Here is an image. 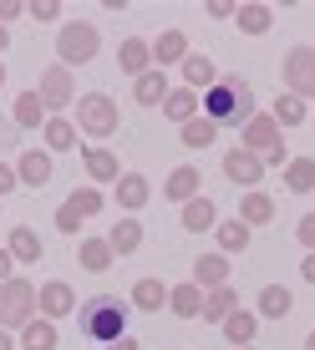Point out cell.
Masks as SVG:
<instances>
[{
	"label": "cell",
	"mask_w": 315,
	"mask_h": 350,
	"mask_svg": "<svg viewBox=\"0 0 315 350\" xmlns=\"http://www.w3.org/2000/svg\"><path fill=\"white\" fill-rule=\"evenodd\" d=\"M203 117L214 127H244L254 117V87L239 77H219L209 92H203Z\"/></svg>",
	"instance_id": "cell-1"
},
{
	"label": "cell",
	"mask_w": 315,
	"mask_h": 350,
	"mask_svg": "<svg viewBox=\"0 0 315 350\" xmlns=\"http://www.w3.org/2000/svg\"><path fill=\"white\" fill-rule=\"evenodd\" d=\"M77 330L97 345H112L127 335V305L117 295H92L87 305H77Z\"/></svg>",
	"instance_id": "cell-2"
},
{
	"label": "cell",
	"mask_w": 315,
	"mask_h": 350,
	"mask_svg": "<svg viewBox=\"0 0 315 350\" xmlns=\"http://www.w3.org/2000/svg\"><path fill=\"white\" fill-rule=\"evenodd\" d=\"M36 295H41V289L31 280H5L0 284V330H26L36 320V310H41Z\"/></svg>",
	"instance_id": "cell-3"
},
{
	"label": "cell",
	"mask_w": 315,
	"mask_h": 350,
	"mask_svg": "<svg viewBox=\"0 0 315 350\" xmlns=\"http://www.w3.org/2000/svg\"><path fill=\"white\" fill-rule=\"evenodd\" d=\"M102 51V36H97V26H87V21H66L62 31H56V56H62V66H87L92 56Z\"/></svg>",
	"instance_id": "cell-4"
},
{
	"label": "cell",
	"mask_w": 315,
	"mask_h": 350,
	"mask_svg": "<svg viewBox=\"0 0 315 350\" xmlns=\"http://www.w3.org/2000/svg\"><path fill=\"white\" fill-rule=\"evenodd\" d=\"M77 127L87 132V137H112V132L123 127V117H117V102H112L107 92L77 96Z\"/></svg>",
	"instance_id": "cell-5"
},
{
	"label": "cell",
	"mask_w": 315,
	"mask_h": 350,
	"mask_svg": "<svg viewBox=\"0 0 315 350\" xmlns=\"http://www.w3.org/2000/svg\"><path fill=\"white\" fill-rule=\"evenodd\" d=\"M280 71H285V92L290 96H300V102L315 96V46H290Z\"/></svg>",
	"instance_id": "cell-6"
},
{
	"label": "cell",
	"mask_w": 315,
	"mask_h": 350,
	"mask_svg": "<svg viewBox=\"0 0 315 350\" xmlns=\"http://www.w3.org/2000/svg\"><path fill=\"white\" fill-rule=\"evenodd\" d=\"M239 148H249L254 158H270L275 148H285V127L275 122L270 112H254L244 127H239Z\"/></svg>",
	"instance_id": "cell-7"
},
{
	"label": "cell",
	"mask_w": 315,
	"mask_h": 350,
	"mask_svg": "<svg viewBox=\"0 0 315 350\" xmlns=\"http://www.w3.org/2000/svg\"><path fill=\"white\" fill-rule=\"evenodd\" d=\"M224 178H229V183H239V188H260L264 163L254 158L249 148H229V152H224Z\"/></svg>",
	"instance_id": "cell-8"
},
{
	"label": "cell",
	"mask_w": 315,
	"mask_h": 350,
	"mask_svg": "<svg viewBox=\"0 0 315 350\" xmlns=\"http://www.w3.org/2000/svg\"><path fill=\"white\" fill-rule=\"evenodd\" d=\"M36 92H41V102L56 107V112L77 102V87H71V71H66V66H46V71H41V87H36Z\"/></svg>",
	"instance_id": "cell-9"
},
{
	"label": "cell",
	"mask_w": 315,
	"mask_h": 350,
	"mask_svg": "<svg viewBox=\"0 0 315 350\" xmlns=\"http://www.w3.org/2000/svg\"><path fill=\"white\" fill-rule=\"evenodd\" d=\"M36 305H41V315H46V320L77 315V295H71V284H66V280H51V284H41V295H36Z\"/></svg>",
	"instance_id": "cell-10"
},
{
	"label": "cell",
	"mask_w": 315,
	"mask_h": 350,
	"mask_svg": "<svg viewBox=\"0 0 315 350\" xmlns=\"http://www.w3.org/2000/svg\"><path fill=\"white\" fill-rule=\"evenodd\" d=\"M117 71H127L132 81H138L142 71H153V46L142 41V36H127V41L117 46Z\"/></svg>",
	"instance_id": "cell-11"
},
{
	"label": "cell",
	"mask_w": 315,
	"mask_h": 350,
	"mask_svg": "<svg viewBox=\"0 0 315 350\" xmlns=\"http://www.w3.org/2000/svg\"><path fill=\"white\" fill-rule=\"evenodd\" d=\"M199 188H203V173H199L193 163H178L173 173H168V183H163V198L188 203V198H199Z\"/></svg>",
	"instance_id": "cell-12"
},
{
	"label": "cell",
	"mask_w": 315,
	"mask_h": 350,
	"mask_svg": "<svg viewBox=\"0 0 315 350\" xmlns=\"http://www.w3.org/2000/svg\"><path fill=\"white\" fill-rule=\"evenodd\" d=\"M16 173H21L26 188H46V183H51V152H46V148H26L21 163H16Z\"/></svg>",
	"instance_id": "cell-13"
},
{
	"label": "cell",
	"mask_w": 315,
	"mask_h": 350,
	"mask_svg": "<svg viewBox=\"0 0 315 350\" xmlns=\"http://www.w3.org/2000/svg\"><path fill=\"white\" fill-rule=\"evenodd\" d=\"M168 310H173L178 320H199V315H203V289L193 284V280L173 284V289H168Z\"/></svg>",
	"instance_id": "cell-14"
},
{
	"label": "cell",
	"mask_w": 315,
	"mask_h": 350,
	"mask_svg": "<svg viewBox=\"0 0 315 350\" xmlns=\"http://www.w3.org/2000/svg\"><path fill=\"white\" fill-rule=\"evenodd\" d=\"M81 163H87L92 183H117V178H123V167H117V152H112V148H81Z\"/></svg>",
	"instance_id": "cell-15"
},
{
	"label": "cell",
	"mask_w": 315,
	"mask_h": 350,
	"mask_svg": "<svg viewBox=\"0 0 315 350\" xmlns=\"http://www.w3.org/2000/svg\"><path fill=\"white\" fill-rule=\"evenodd\" d=\"M184 81H188V92H209L214 81H219V66H214L203 51H188L184 56Z\"/></svg>",
	"instance_id": "cell-16"
},
{
	"label": "cell",
	"mask_w": 315,
	"mask_h": 350,
	"mask_svg": "<svg viewBox=\"0 0 315 350\" xmlns=\"http://www.w3.org/2000/svg\"><path fill=\"white\" fill-rule=\"evenodd\" d=\"M168 92H173V87H168V77H163V71H142V77L138 81H132V96H138V107H163L168 102Z\"/></svg>",
	"instance_id": "cell-17"
},
{
	"label": "cell",
	"mask_w": 315,
	"mask_h": 350,
	"mask_svg": "<svg viewBox=\"0 0 315 350\" xmlns=\"http://www.w3.org/2000/svg\"><path fill=\"white\" fill-rule=\"evenodd\" d=\"M184 56H188V36L178 31V26H168V31L153 41V62H158V71L173 66V62H184Z\"/></svg>",
	"instance_id": "cell-18"
},
{
	"label": "cell",
	"mask_w": 315,
	"mask_h": 350,
	"mask_svg": "<svg viewBox=\"0 0 315 350\" xmlns=\"http://www.w3.org/2000/svg\"><path fill=\"white\" fill-rule=\"evenodd\" d=\"M239 219H244L249 228H264L275 219V198H270V193H260V188H249L244 198H239Z\"/></svg>",
	"instance_id": "cell-19"
},
{
	"label": "cell",
	"mask_w": 315,
	"mask_h": 350,
	"mask_svg": "<svg viewBox=\"0 0 315 350\" xmlns=\"http://www.w3.org/2000/svg\"><path fill=\"white\" fill-rule=\"evenodd\" d=\"M10 259H16V264H31V269H36V264H41L46 259V249H41V239H36V228H10Z\"/></svg>",
	"instance_id": "cell-20"
},
{
	"label": "cell",
	"mask_w": 315,
	"mask_h": 350,
	"mask_svg": "<svg viewBox=\"0 0 315 350\" xmlns=\"http://www.w3.org/2000/svg\"><path fill=\"white\" fill-rule=\"evenodd\" d=\"M214 224H219V208H214V198H203V193H199V198L184 203V228H188V234H209Z\"/></svg>",
	"instance_id": "cell-21"
},
{
	"label": "cell",
	"mask_w": 315,
	"mask_h": 350,
	"mask_svg": "<svg viewBox=\"0 0 315 350\" xmlns=\"http://www.w3.org/2000/svg\"><path fill=\"white\" fill-rule=\"evenodd\" d=\"M77 259H81V269H92V274H107V269L117 264V254H112V244H107V239H81Z\"/></svg>",
	"instance_id": "cell-22"
},
{
	"label": "cell",
	"mask_w": 315,
	"mask_h": 350,
	"mask_svg": "<svg viewBox=\"0 0 315 350\" xmlns=\"http://www.w3.org/2000/svg\"><path fill=\"white\" fill-rule=\"evenodd\" d=\"M234 305H239L234 284H219V289H209V295H203V320H209V325H224L229 315H234Z\"/></svg>",
	"instance_id": "cell-23"
},
{
	"label": "cell",
	"mask_w": 315,
	"mask_h": 350,
	"mask_svg": "<svg viewBox=\"0 0 315 350\" xmlns=\"http://www.w3.org/2000/svg\"><path fill=\"white\" fill-rule=\"evenodd\" d=\"M107 244H112V254H117V259L138 254V249H142V224H138V219H117V228L107 234Z\"/></svg>",
	"instance_id": "cell-24"
},
{
	"label": "cell",
	"mask_w": 315,
	"mask_h": 350,
	"mask_svg": "<svg viewBox=\"0 0 315 350\" xmlns=\"http://www.w3.org/2000/svg\"><path fill=\"white\" fill-rule=\"evenodd\" d=\"M193 284H199V289L229 284V259H224V254H203L199 264H193Z\"/></svg>",
	"instance_id": "cell-25"
},
{
	"label": "cell",
	"mask_w": 315,
	"mask_h": 350,
	"mask_svg": "<svg viewBox=\"0 0 315 350\" xmlns=\"http://www.w3.org/2000/svg\"><path fill=\"white\" fill-rule=\"evenodd\" d=\"M163 117L168 122H193L199 117V92H188V87H178V92H168V102H163Z\"/></svg>",
	"instance_id": "cell-26"
},
{
	"label": "cell",
	"mask_w": 315,
	"mask_h": 350,
	"mask_svg": "<svg viewBox=\"0 0 315 350\" xmlns=\"http://www.w3.org/2000/svg\"><path fill=\"white\" fill-rule=\"evenodd\" d=\"M41 137H46V152H77V127L66 117H46Z\"/></svg>",
	"instance_id": "cell-27"
},
{
	"label": "cell",
	"mask_w": 315,
	"mask_h": 350,
	"mask_svg": "<svg viewBox=\"0 0 315 350\" xmlns=\"http://www.w3.org/2000/svg\"><path fill=\"white\" fill-rule=\"evenodd\" d=\"M214 234H219L224 254H244V249H249V224L239 219V213H234V219H224V224H214Z\"/></svg>",
	"instance_id": "cell-28"
},
{
	"label": "cell",
	"mask_w": 315,
	"mask_h": 350,
	"mask_svg": "<svg viewBox=\"0 0 315 350\" xmlns=\"http://www.w3.org/2000/svg\"><path fill=\"white\" fill-rule=\"evenodd\" d=\"M234 26L244 31V36H264L275 26V10L270 5H234Z\"/></svg>",
	"instance_id": "cell-29"
},
{
	"label": "cell",
	"mask_w": 315,
	"mask_h": 350,
	"mask_svg": "<svg viewBox=\"0 0 315 350\" xmlns=\"http://www.w3.org/2000/svg\"><path fill=\"white\" fill-rule=\"evenodd\" d=\"M290 305H295V299H290L285 284H264V289H260V315H264V320H285Z\"/></svg>",
	"instance_id": "cell-30"
},
{
	"label": "cell",
	"mask_w": 315,
	"mask_h": 350,
	"mask_svg": "<svg viewBox=\"0 0 315 350\" xmlns=\"http://www.w3.org/2000/svg\"><path fill=\"white\" fill-rule=\"evenodd\" d=\"M285 188L290 193H315V158H290L285 163Z\"/></svg>",
	"instance_id": "cell-31"
},
{
	"label": "cell",
	"mask_w": 315,
	"mask_h": 350,
	"mask_svg": "<svg viewBox=\"0 0 315 350\" xmlns=\"http://www.w3.org/2000/svg\"><path fill=\"white\" fill-rule=\"evenodd\" d=\"M219 330L229 335V340L234 345H254V330H260V315H249V310H234V315H229Z\"/></svg>",
	"instance_id": "cell-32"
},
{
	"label": "cell",
	"mask_w": 315,
	"mask_h": 350,
	"mask_svg": "<svg viewBox=\"0 0 315 350\" xmlns=\"http://www.w3.org/2000/svg\"><path fill=\"white\" fill-rule=\"evenodd\" d=\"M21 345L26 350H56V320H31L26 330H21Z\"/></svg>",
	"instance_id": "cell-33"
},
{
	"label": "cell",
	"mask_w": 315,
	"mask_h": 350,
	"mask_svg": "<svg viewBox=\"0 0 315 350\" xmlns=\"http://www.w3.org/2000/svg\"><path fill=\"white\" fill-rule=\"evenodd\" d=\"M178 137H184V148H214V137H219V127L209 122V117H193V122H184L178 127Z\"/></svg>",
	"instance_id": "cell-34"
},
{
	"label": "cell",
	"mask_w": 315,
	"mask_h": 350,
	"mask_svg": "<svg viewBox=\"0 0 315 350\" xmlns=\"http://www.w3.org/2000/svg\"><path fill=\"white\" fill-rule=\"evenodd\" d=\"M117 203H123V208H142V203H148V178L142 173H123L117 178Z\"/></svg>",
	"instance_id": "cell-35"
},
{
	"label": "cell",
	"mask_w": 315,
	"mask_h": 350,
	"mask_svg": "<svg viewBox=\"0 0 315 350\" xmlns=\"http://www.w3.org/2000/svg\"><path fill=\"white\" fill-rule=\"evenodd\" d=\"M36 122L46 127V102H41V92H21V96H16V127H36Z\"/></svg>",
	"instance_id": "cell-36"
},
{
	"label": "cell",
	"mask_w": 315,
	"mask_h": 350,
	"mask_svg": "<svg viewBox=\"0 0 315 350\" xmlns=\"http://www.w3.org/2000/svg\"><path fill=\"white\" fill-rule=\"evenodd\" d=\"M132 305L138 310H163L168 305V284L163 280H138L132 284Z\"/></svg>",
	"instance_id": "cell-37"
},
{
	"label": "cell",
	"mask_w": 315,
	"mask_h": 350,
	"mask_svg": "<svg viewBox=\"0 0 315 350\" xmlns=\"http://www.w3.org/2000/svg\"><path fill=\"white\" fill-rule=\"evenodd\" d=\"M275 122H280V127H300V122H310V112H305V102H300V96H275Z\"/></svg>",
	"instance_id": "cell-38"
},
{
	"label": "cell",
	"mask_w": 315,
	"mask_h": 350,
	"mask_svg": "<svg viewBox=\"0 0 315 350\" xmlns=\"http://www.w3.org/2000/svg\"><path fill=\"white\" fill-rule=\"evenodd\" d=\"M66 203H71V208L81 213V219H92V213H102V208H107V198H102L97 188H77V193H71Z\"/></svg>",
	"instance_id": "cell-39"
},
{
	"label": "cell",
	"mask_w": 315,
	"mask_h": 350,
	"mask_svg": "<svg viewBox=\"0 0 315 350\" xmlns=\"http://www.w3.org/2000/svg\"><path fill=\"white\" fill-rule=\"evenodd\" d=\"M56 228H62V234H77V228H81V213L71 208V203H62V208H56Z\"/></svg>",
	"instance_id": "cell-40"
},
{
	"label": "cell",
	"mask_w": 315,
	"mask_h": 350,
	"mask_svg": "<svg viewBox=\"0 0 315 350\" xmlns=\"http://www.w3.org/2000/svg\"><path fill=\"white\" fill-rule=\"evenodd\" d=\"M36 21H62V5H56V0H36V5H26Z\"/></svg>",
	"instance_id": "cell-41"
},
{
	"label": "cell",
	"mask_w": 315,
	"mask_h": 350,
	"mask_svg": "<svg viewBox=\"0 0 315 350\" xmlns=\"http://www.w3.org/2000/svg\"><path fill=\"white\" fill-rule=\"evenodd\" d=\"M295 234H300V244H305L310 254H315V213H305V219H300V228H295Z\"/></svg>",
	"instance_id": "cell-42"
},
{
	"label": "cell",
	"mask_w": 315,
	"mask_h": 350,
	"mask_svg": "<svg viewBox=\"0 0 315 350\" xmlns=\"http://www.w3.org/2000/svg\"><path fill=\"white\" fill-rule=\"evenodd\" d=\"M10 188H21V173H16L10 163H0V198H5Z\"/></svg>",
	"instance_id": "cell-43"
},
{
	"label": "cell",
	"mask_w": 315,
	"mask_h": 350,
	"mask_svg": "<svg viewBox=\"0 0 315 350\" xmlns=\"http://www.w3.org/2000/svg\"><path fill=\"white\" fill-rule=\"evenodd\" d=\"M16 16H26V5H16V0H0V26H5V21H16Z\"/></svg>",
	"instance_id": "cell-44"
},
{
	"label": "cell",
	"mask_w": 315,
	"mask_h": 350,
	"mask_svg": "<svg viewBox=\"0 0 315 350\" xmlns=\"http://www.w3.org/2000/svg\"><path fill=\"white\" fill-rule=\"evenodd\" d=\"M209 16H214V21H234V5H229V0H214Z\"/></svg>",
	"instance_id": "cell-45"
},
{
	"label": "cell",
	"mask_w": 315,
	"mask_h": 350,
	"mask_svg": "<svg viewBox=\"0 0 315 350\" xmlns=\"http://www.w3.org/2000/svg\"><path fill=\"white\" fill-rule=\"evenodd\" d=\"M10 269H16V259H10V249H0V284L10 280Z\"/></svg>",
	"instance_id": "cell-46"
},
{
	"label": "cell",
	"mask_w": 315,
	"mask_h": 350,
	"mask_svg": "<svg viewBox=\"0 0 315 350\" xmlns=\"http://www.w3.org/2000/svg\"><path fill=\"white\" fill-rule=\"evenodd\" d=\"M107 350H142L138 340H132V335H123V340H112V345H107Z\"/></svg>",
	"instance_id": "cell-47"
},
{
	"label": "cell",
	"mask_w": 315,
	"mask_h": 350,
	"mask_svg": "<svg viewBox=\"0 0 315 350\" xmlns=\"http://www.w3.org/2000/svg\"><path fill=\"white\" fill-rule=\"evenodd\" d=\"M300 274H305V280L315 284V254H305V264H300Z\"/></svg>",
	"instance_id": "cell-48"
},
{
	"label": "cell",
	"mask_w": 315,
	"mask_h": 350,
	"mask_svg": "<svg viewBox=\"0 0 315 350\" xmlns=\"http://www.w3.org/2000/svg\"><path fill=\"white\" fill-rule=\"evenodd\" d=\"M5 46H10V31H5V26H0V51H5Z\"/></svg>",
	"instance_id": "cell-49"
},
{
	"label": "cell",
	"mask_w": 315,
	"mask_h": 350,
	"mask_svg": "<svg viewBox=\"0 0 315 350\" xmlns=\"http://www.w3.org/2000/svg\"><path fill=\"white\" fill-rule=\"evenodd\" d=\"M0 350H16V345H10V335H5V330H0Z\"/></svg>",
	"instance_id": "cell-50"
},
{
	"label": "cell",
	"mask_w": 315,
	"mask_h": 350,
	"mask_svg": "<svg viewBox=\"0 0 315 350\" xmlns=\"http://www.w3.org/2000/svg\"><path fill=\"white\" fill-rule=\"evenodd\" d=\"M305 350H315V335H310V340H305Z\"/></svg>",
	"instance_id": "cell-51"
},
{
	"label": "cell",
	"mask_w": 315,
	"mask_h": 350,
	"mask_svg": "<svg viewBox=\"0 0 315 350\" xmlns=\"http://www.w3.org/2000/svg\"><path fill=\"white\" fill-rule=\"evenodd\" d=\"M0 87H5V66H0Z\"/></svg>",
	"instance_id": "cell-52"
},
{
	"label": "cell",
	"mask_w": 315,
	"mask_h": 350,
	"mask_svg": "<svg viewBox=\"0 0 315 350\" xmlns=\"http://www.w3.org/2000/svg\"><path fill=\"white\" fill-rule=\"evenodd\" d=\"M234 350H254V345H234Z\"/></svg>",
	"instance_id": "cell-53"
}]
</instances>
